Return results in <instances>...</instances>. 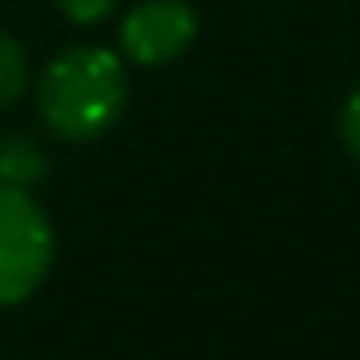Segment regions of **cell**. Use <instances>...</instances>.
Segmentation results:
<instances>
[{
	"mask_svg": "<svg viewBox=\"0 0 360 360\" xmlns=\"http://www.w3.org/2000/svg\"><path fill=\"white\" fill-rule=\"evenodd\" d=\"M56 255V233L47 212L30 200V191L0 187V305L26 301Z\"/></svg>",
	"mask_w": 360,
	"mask_h": 360,
	"instance_id": "obj_2",
	"label": "cell"
},
{
	"mask_svg": "<svg viewBox=\"0 0 360 360\" xmlns=\"http://www.w3.org/2000/svg\"><path fill=\"white\" fill-rule=\"evenodd\" d=\"M200 34L195 9L187 0H140L119 26V47L131 64H169Z\"/></svg>",
	"mask_w": 360,
	"mask_h": 360,
	"instance_id": "obj_3",
	"label": "cell"
},
{
	"mask_svg": "<svg viewBox=\"0 0 360 360\" xmlns=\"http://www.w3.org/2000/svg\"><path fill=\"white\" fill-rule=\"evenodd\" d=\"M43 174H47V157L30 136H5L0 140V187L30 191L34 183H43Z\"/></svg>",
	"mask_w": 360,
	"mask_h": 360,
	"instance_id": "obj_4",
	"label": "cell"
},
{
	"mask_svg": "<svg viewBox=\"0 0 360 360\" xmlns=\"http://www.w3.org/2000/svg\"><path fill=\"white\" fill-rule=\"evenodd\" d=\"M339 136H343V144L360 157V85H356V94L347 98V106H343V119H339Z\"/></svg>",
	"mask_w": 360,
	"mask_h": 360,
	"instance_id": "obj_7",
	"label": "cell"
},
{
	"mask_svg": "<svg viewBox=\"0 0 360 360\" xmlns=\"http://www.w3.org/2000/svg\"><path fill=\"white\" fill-rule=\"evenodd\" d=\"M30 85V60L13 34L0 30V106H13Z\"/></svg>",
	"mask_w": 360,
	"mask_h": 360,
	"instance_id": "obj_5",
	"label": "cell"
},
{
	"mask_svg": "<svg viewBox=\"0 0 360 360\" xmlns=\"http://www.w3.org/2000/svg\"><path fill=\"white\" fill-rule=\"evenodd\" d=\"M115 5L119 0H60V13L77 26H98L102 18L115 13Z\"/></svg>",
	"mask_w": 360,
	"mask_h": 360,
	"instance_id": "obj_6",
	"label": "cell"
},
{
	"mask_svg": "<svg viewBox=\"0 0 360 360\" xmlns=\"http://www.w3.org/2000/svg\"><path fill=\"white\" fill-rule=\"evenodd\" d=\"M127 106V68L106 47L60 51L39 81L43 123L64 140H94L119 123Z\"/></svg>",
	"mask_w": 360,
	"mask_h": 360,
	"instance_id": "obj_1",
	"label": "cell"
}]
</instances>
